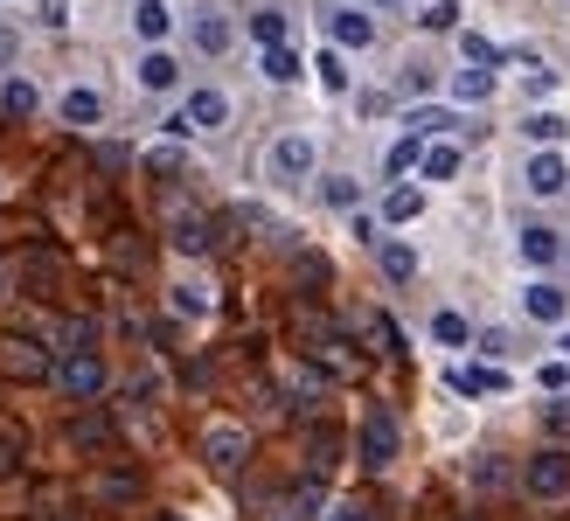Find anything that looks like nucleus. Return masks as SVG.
Returning <instances> with one entry per match:
<instances>
[{"mask_svg": "<svg viewBox=\"0 0 570 521\" xmlns=\"http://www.w3.org/2000/svg\"><path fill=\"white\" fill-rule=\"evenodd\" d=\"M397 445H404V431H397V410H390V403H369V410H362V438H355L362 466H369V473L397 466Z\"/></svg>", "mask_w": 570, "mask_h": 521, "instance_id": "f257e3e1", "label": "nucleus"}, {"mask_svg": "<svg viewBox=\"0 0 570 521\" xmlns=\"http://www.w3.org/2000/svg\"><path fill=\"white\" fill-rule=\"evenodd\" d=\"M522 487H529V501H570V452L564 445L536 452V459L522 466Z\"/></svg>", "mask_w": 570, "mask_h": 521, "instance_id": "f03ea898", "label": "nucleus"}, {"mask_svg": "<svg viewBox=\"0 0 570 521\" xmlns=\"http://www.w3.org/2000/svg\"><path fill=\"white\" fill-rule=\"evenodd\" d=\"M202 459H209L216 473H237V466L251 459V431H244V424H209V431H202Z\"/></svg>", "mask_w": 570, "mask_h": 521, "instance_id": "7ed1b4c3", "label": "nucleus"}, {"mask_svg": "<svg viewBox=\"0 0 570 521\" xmlns=\"http://www.w3.org/2000/svg\"><path fill=\"white\" fill-rule=\"evenodd\" d=\"M56 383H63L70 403H91V396H105V362L98 355H63L56 362Z\"/></svg>", "mask_w": 570, "mask_h": 521, "instance_id": "20e7f679", "label": "nucleus"}, {"mask_svg": "<svg viewBox=\"0 0 570 521\" xmlns=\"http://www.w3.org/2000/svg\"><path fill=\"white\" fill-rule=\"evenodd\" d=\"M452 390L459 396H494V390H508V369H494V362H459V369H452Z\"/></svg>", "mask_w": 570, "mask_h": 521, "instance_id": "39448f33", "label": "nucleus"}, {"mask_svg": "<svg viewBox=\"0 0 570 521\" xmlns=\"http://www.w3.org/2000/svg\"><path fill=\"white\" fill-rule=\"evenodd\" d=\"M167 244H174V251H188V258H202V251L216 244V223H209V216H181V209H174V230H167Z\"/></svg>", "mask_w": 570, "mask_h": 521, "instance_id": "423d86ee", "label": "nucleus"}, {"mask_svg": "<svg viewBox=\"0 0 570 521\" xmlns=\"http://www.w3.org/2000/svg\"><path fill=\"white\" fill-rule=\"evenodd\" d=\"M272 167H279L285 181L313 174V139H299V132H292V139H279V146H272Z\"/></svg>", "mask_w": 570, "mask_h": 521, "instance_id": "0eeeda50", "label": "nucleus"}, {"mask_svg": "<svg viewBox=\"0 0 570 521\" xmlns=\"http://www.w3.org/2000/svg\"><path fill=\"white\" fill-rule=\"evenodd\" d=\"M195 49H202V56H223V49H230V21H223V7H202V14H195Z\"/></svg>", "mask_w": 570, "mask_h": 521, "instance_id": "6e6552de", "label": "nucleus"}, {"mask_svg": "<svg viewBox=\"0 0 570 521\" xmlns=\"http://www.w3.org/2000/svg\"><path fill=\"white\" fill-rule=\"evenodd\" d=\"M0 369H7V376H49V355H42L35 341H7V348H0Z\"/></svg>", "mask_w": 570, "mask_h": 521, "instance_id": "1a4fd4ad", "label": "nucleus"}, {"mask_svg": "<svg viewBox=\"0 0 570 521\" xmlns=\"http://www.w3.org/2000/svg\"><path fill=\"white\" fill-rule=\"evenodd\" d=\"M369 35H376V21H369L362 7H341V14H334V42H341V49H369Z\"/></svg>", "mask_w": 570, "mask_h": 521, "instance_id": "9d476101", "label": "nucleus"}, {"mask_svg": "<svg viewBox=\"0 0 570 521\" xmlns=\"http://www.w3.org/2000/svg\"><path fill=\"white\" fill-rule=\"evenodd\" d=\"M529 188H536V195H564L570 188L564 160H557V153H536V160H529Z\"/></svg>", "mask_w": 570, "mask_h": 521, "instance_id": "9b49d317", "label": "nucleus"}, {"mask_svg": "<svg viewBox=\"0 0 570 521\" xmlns=\"http://www.w3.org/2000/svg\"><path fill=\"white\" fill-rule=\"evenodd\" d=\"M557 251H564V244H557V230H550V223H529V230H522V258L536 264V271H543V264H557Z\"/></svg>", "mask_w": 570, "mask_h": 521, "instance_id": "f8f14e48", "label": "nucleus"}, {"mask_svg": "<svg viewBox=\"0 0 570 521\" xmlns=\"http://www.w3.org/2000/svg\"><path fill=\"white\" fill-rule=\"evenodd\" d=\"M21 271H28V285H42V299L63 285V258H56V251H28V264H21Z\"/></svg>", "mask_w": 570, "mask_h": 521, "instance_id": "ddd939ff", "label": "nucleus"}, {"mask_svg": "<svg viewBox=\"0 0 570 521\" xmlns=\"http://www.w3.org/2000/svg\"><path fill=\"white\" fill-rule=\"evenodd\" d=\"M223 119H230V98L223 91H195L188 98V126H223Z\"/></svg>", "mask_w": 570, "mask_h": 521, "instance_id": "4468645a", "label": "nucleus"}, {"mask_svg": "<svg viewBox=\"0 0 570 521\" xmlns=\"http://www.w3.org/2000/svg\"><path fill=\"white\" fill-rule=\"evenodd\" d=\"M522 306H529V320H564V292H557V285H550V278H536V285H529V299H522Z\"/></svg>", "mask_w": 570, "mask_h": 521, "instance_id": "2eb2a0df", "label": "nucleus"}, {"mask_svg": "<svg viewBox=\"0 0 570 521\" xmlns=\"http://www.w3.org/2000/svg\"><path fill=\"white\" fill-rule=\"evenodd\" d=\"M70 445L105 452V445H112V417H98V410H91V417H77V424H70Z\"/></svg>", "mask_w": 570, "mask_h": 521, "instance_id": "dca6fc26", "label": "nucleus"}, {"mask_svg": "<svg viewBox=\"0 0 570 521\" xmlns=\"http://www.w3.org/2000/svg\"><path fill=\"white\" fill-rule=\"evenodd\" d=\"M21 459H28V431H21L14 417H0V480H7Z\"/></svg>", "mask_w": 570, "mask_h": 521, "instance_id": "f3484780", "label": "nucleus"}, {"mask_svg": "<svg viewBox=\"0 0 570 521\" xmlns=\"http://www.w3.org/2000/svg\"><path fill=\"white\" fill-rule=\"evenodd\" d=\"M63 119H70V126H98V119H105V98H98V91H70V98H63Z\"/></svg>", "mask_w": 570, "mask_h": 521, "instance_id": "a211bd4d", "label": "nucleus"}, {"mask_svg": "<svg viewBox=\"0 0 570 521\" xmlns=\"http://www.w3.org/2000/svg\"><path fill=\"white\" fill-rule=\"evenodd\" d=\"M473 487H480V494H508V487H515L508 459H473Z\"/></svg>", "mask_w": 570, "mask_h": 521, "instance_id": "6ab92c4d", "label": "nucleus"}, {"mask_svg": "<svg viewBox=\"0 0 570 521\" xmlns=\"http://www.w3.org/2000/svg\"><path fill=\"white\" fill-rule=\"evenodd\" d=\"M35 105H42V98H35V84H28V77H14V84L0 91V112H7V119H28Z\"/></svg>", "mask_w": 570, "mask_h": 521, "instance_id": "aec40b11", "label": "nucleus"}, {"mask_svg": "<svg viewBox=\"0 0 570 521\" xmlns=\"http://www.w3.org/2000/svg\"><path fill=\"white\" fill-rule=\"evenodd\" d=\"M98 501H112V508L140 501V473H105V480H98Z\"/></svg>", "mask_w": 570, "mask_h": 521, "instance_id": "412c9836", "label": "nucleus"}, {"mask_svg": "<svg viewBox=\"0 0 570 521\" xmlns=\"http://www.w3.org/2000/svg\"><path fill=\"white\" fill-rule=\"evenodd\" d=\"M167 21H174V14H167L160 0H140V7H133V28H140L146 42H160V35H167Z\"/></svg>", "mask_w": 570, "mask_h": 521, "instance_id": "4be33fe9", "label": "nucleus"}, {"mask_svg": "<svg viewBox=\"0 0 570 521\" xmlns=\"http://www.w3.org/2000/svg\"><path fill=\"white\" fill-rule=\"evenodd\" d=\"M383 278H397V285L418 278V251L411 244H383Z\"/></svg>", "mask_w": 570, "mask_h": 521, "instance_id": "5701e85b", "label": "nucleus"}, {"mask_svg": "<svg viewBox=\"0 0 570 521\" xmlns=\"http://www.w3.org/2000/svg\"><path fill=\"white\" fill-rule=\"evenodd\" d=\"M251 35H258L265 49H285V14H279V7H265V14H251Z\"/></svg>", "mask_w": 570, "mask_h": 521, "instance_id": "b1692460", "label": "nucleus"}, {"mask_svg": "<svg viewBox=\"0 0 570 521\" xmlns=\"http://www.w3.org/2000/svg\"><path fill=\"white\" fill-rule=\"evenodd\" d=\"M459 174V146H425V181H452Z\"/></svg>", "mask_w": 570, "mask_h": 521, "instance_id": "393cba45", "label": "nucleus"}, {"mask_svg": "<svg viewBox=\"0 0 570 521\" xmlns=\"http://www.w3.org/2000/svg\"><path fill=\"white\" fill-rule=\"evenodd\" d=\"M140 84H146V91H167V84H174V56H160V49H153V56L140 63Z\"/></svg>", "mask_w": 570, "mask_h": 521, "instance_id": "a878e982", "label": "nucleus"}, {"mask_svg": "<svg viewBox=\"0 0 570 521\" xmlns=\"http://www.w3.org/2000/svg\"><path fill=\"white\" fill-rule=\"evenodd\" d=\"M418 160H425V139H418V132H411V139H397V146H390V174H411V167H418Z\"/></svg>", "mask_w": 570, "mask_h": 521, "instance_id": "bb28decb", "label": "nucleus"}, {"mask_svg": "<svg viewBox=\"0 0 570 521\" xmlns=\"http://www.w3.org/2000/svg\"><path fill=\"white\" fill-rule=\"evenodd\" d=\"M418 209H425V195H418V188H397V195L383 202V216H390V223H411Z\"/></svg>", "mask_w": 570, "mask_h": 521, "instance_id": "cd10ccee", "label": "nucleus"}, {"mask_svg": "<svg viewBox=\"0 0 570 521\" xmlns=\"http://www.w3.org/2000/svg\"><path fill=\"white\" fill-rule=\"evenodd\" d=\"M265 77H272V84H292V77H299V56H292V49H265Z\"/></svg>", "mask_w": 570, "mask_h": 521, "instance_id": "c85d7f7f", "label": "nucleus"}, {"mask_svg": "<svg viewBox=\"0 0 570 521\" xmlns=\"http://www.w3.org/2000/svg\"><path fill=\"white\" fill-rule=\"evenodd\" d=\"M564 112H536V119H529V139H543V146H557V139H564Z\"/></svg>", "mask_w": 570, "mask_h": 521, "instance_id": "c756f323", "label": "nucleus"}, {"mask_svg": "<svg viewBox=\"0 0 570 521\" xmlns=\"http://www.w3.org/2000/svg\"><path fill=\"white\" fill-rule=\"evenodd\" d=\"M487 91H494L487 70H459V77H452V98H487Z\"/></svg>", "mask_w": 570, "mask_h": 521, "instance_id": "7c9ffc66", "label": "nucleus"}, {"mask_svg": "<svg viewBox=\"0 0 570 521\" xmlns=\"http://www.w3.org/2000/svg\"><path fill=\"white\" fill-rule=\"evenodd\" d=\"M431 334H438L445 348H466V320H459V313H438V320H431Z\"/></svg>", "mask_w": 570, "mask_h": 521, "instance_id": "2f4dec72", "label": "nucleus"}, {"mask_svg": "<svg viewBox=\"0 0 570 521\" xmlns=\"http://www.w3.org/2000/svg\"><path fill=\"white\" fill-rule=\"evenodd\" d=\"M466 56H473V70H494V63H501V49H494L487 35H466Z\"/></svg>", "mask_w": 570, "mask_h": 521, "instance_id": "473e14b6", "label": "nucleus"}, {"mask_svg": "<svg viewBox=\"0 0 570 521\" xmlns=\"http://www.w3.org/2000/svg\"><path fill=\"white\" fill-rule=\"evenodd\" d=\"M313 70H320V84H327V91H341V84H348V70H341V56H334V49H327Z\"/></svg>", "mask_w": 570, "mask_h": 521, "instance_id": "72a5a7b5", "label": "nucleus"}, {"mask_svg": "<svg viewBox=\"0 0 570 521\" xmlns=\"http://www.w3.org/2000/svg\"><path fill=\"white\" fill-rule=\"evenodd\" d=\"M146 167H153V174H181V146H153Z\"/></svg>", "mask_w": 570, "mask_h": 521, "instance_id": "f704fd0d", "label": "nucleus"}, {"mask_svg": "<svg viewBox=\"0 0 570 521\" xmlns=\"http://www.w3.org/2000/svg\"><path fill=\"white\" fill-rule=\"evenodd\" d=\"M174 313H209V292H195V285H174Z\"/></svg>", "mask_w": 570, "mask_h": 521, "instance_id": "c9c22d12", "label": "nucleus"}, {"mask_svg": "<svg viewBox=\"0 0 570 521\" xmlns=\"http://www.w3.org/2000/svg\"><path fill=\"white\" fill-rule=\"evenodd\" d=\"M418 21H425V28H452V21H459V7H452V0H431Z\"/></svg>", "mask_w": 570, "mask_h": 521, "instance_id": "e433bc0d", "label": "nucleus"}, {"mask_svg": "<svg viewBox=\"0 0 570 521\" xmlns=\"http://www.w3.org/2000/svg\"><path fill=\"white\" fill-rule=\"evenodd\" d=\"M327 202H334V209H355V181L334 174V181H327Z\"/></svg>", "mask_w": 570, "mask_h": 521, "instance_id": "4c0bfd02", "label": "nucleus"}, {"mask_svg": "<svg viewBox=\"0 0 570 521\" xmlns=\"http://www.w3.org/2000/svg\"><path fill=\"white\" fill-rule=\"evenodd\" d=\"M327 521H376V508H369V501H341Z\"/></svg>", "mask_w": 570, "mask_h": 521, "instance_id": "58836bf2", "label": "nucleus"}, {"mask_svg": "<svg viewBox=\"0 0 570 521\" xmlns=\"http://www.w3.org/2000/svg\"><path fill=\"white\" fill-rule=\"evenodd\" d=\"M445 126H452L445 112H411V132H418V139H425V132H445Z\"/></svg>", "mask_w": 570, "mask_h": 521, "instance_id": "ea45409f", "label": "nucleus"}, {"mask_svg": "<svg viewBox=\"0 0 570 521\" xmlns=\"http://www.w3.org/2000/svg\"><path fill=\"white\" fill-rule=\"evenodd\" d=\"M550 431H557V438H570V396H557V403H550Z\"/></svg>", "mask_w": 570, "mask_h": 521, "instance_id": "a19ab883", "label": "nucleus"}, {"mask_svg": "<svg viewBox=\"0 0 570 521\" xmlns=\"http://www.w3.org/2000/svg\"><path fill=\"white\" fill-rule=\"evenodd\" d=\"M7 56H14V28H0V63H7Z\"/></svg>", "mask_w": 570, "mask_h": 521, "instance_id": "79ce46f5", "label": "nucleus"}, {"mask_svg": "<svg viewBox=\"0 0 570 521\" xmlns=\"http://www.w3.org/2000/svg\"><path fill=\"white\" fill-rule=\"evenodd\" d=\"M160 521H181V515H160Z\"/></svg>", "mask_w": 570, "mask_h": 521, "instance_id": "37998d69", "label": "nucleus"}, {"mask_svg": "<svg viewBox=\"0 0 570 521\" xmlns=\"http://www.w3.org/2000/svg\"><path fill=\"white\" fill-rule=\"evenodd\" d=\"M564 355H570V341H564Z\"/></svg>", "mask_w": 570, "mask_h": 521, "instance_id": "c03bdc74", "label": "nucleus"}, {"mask_svg": "<svg viewBox=\"0 0 570 521\" xmlns=\"http://www.w3.org/2000/svg\"><path fill=\"white\" fill-rule=\"evenodd\" d=\"M279 521H285V515H279Z\"/></svg>", "mask_w": 570, "mask_h": 521, "instance_id": "a18cd8bd", "label": "nucleus"}]
</instances>
